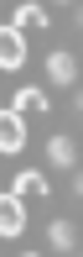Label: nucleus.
<instances>
[{"mask_svg":"<svg viewBox=\"0 0 83 257\" xmlns=\"http://www.w3.org/2000/svg\"><path fill=\"white\" fill-rule=\"evenodd\" d=\"M21 226H26V200H21V194H5V205H0V231H5V236H21Z\"/></svg>","mask_w":83,"mask_h":257,"instance_id":"39448f33","label":"nucleus"},{"mask_svg":"<svg viewBox=\"0 0 83 257\" xmlns=\"http://www.w3.org/2000/svg\"><path fill=\"white\" fill-rule=\"evenodd\" d=\"M10 27H21V32H47V6H42V0H26V6H16Z\"/></svg>","mask_w":83,"mask_h":257,"instance_id":"423d86ee","label":"nucleus"},{"mask_svg":"<svg viewBox=\"0 0 83 257\" xmlns=\"http://www.w3.org/2000/svg\"><path fill=\"white\" fill-rule=\"evenodd\" d=\"M10 194H21V200H47V173L42 168H21L16 184H10Z\"/></svg>","mask_w":83,"mask_h":257,"instance_id":"f03ea898","label":"nucleus"},{"mask_svg":"<svg viewBox=\"0 0 83 257\" xmlns=\"http://www.w3.org/2000/svg\"><path fill=\"white\" fill-rule=\"evenodd\" d=\"M47 158H52L57 168H73V163H78V153H73V142H68V137H52V147H47Z\"/></svg>","mask_w":83,"mask_h":257,"instance_id":"6e6552de","label":"nucleus"},{"mask_svg":"<svg viewBox=\"0 0 83 257\" xmlns=\"http://www.w3.org/2000/svg\"><path fill=\"white\" fill-rule=\"evenodd\" d=\"M63 6H68V0H63Z\"/></svg>","mask_w":83,"mask_h":257,"instance_id":"9b49d317","label":"nucleus"},{"mask_svg":"<svg viewBox=\"0 0 83 257\" xmlns=\"http://www.w3.org/2000/svg\"><path fill=\"white\" fill-rule=\"evenodd\" d=\"M21 257H42V252H21Z\"/></svg>","mask_w":83,"mask_h":257,"instance_id":"9d476101","label":"nucleus"},{"mask_svg":"<svg viewBox=\"0 0 83 257\" xmlns=\"http://www.w3.org/2000/svg\"><path fill=\"white\" fill-rule=\"evenodd\" d=\"M21 63H26V32L5 27V37H0V68H21Z\"/></svg>","mask_w":83,"mask_h":257,"instance_id":"f257e3e1","label":"nucleus"},{"mask_svg":"<svg viewBox=\"0 0 83 257\" xmlns=\"http://www.w3.org/2000/svg\"><path fill=\"white\" fill-rule=\"evenodd\" d=\"M0 147H5V153H21V147H26V115L5 110V121H0Z\"/></svg>","mask_w":83,"mask_h":257,"instance_id":"7ed1b4c3","label":"nucleus"},{"mask_svg":"<svg viewBox=\"0 0 83 257\" xmlns=\"http://www.w3.org/2000/svg\"><path fill=\"white\" fill-rule=\"evenodd\" d=\"M47 79H52V84H73V79H78L73 53H52V58H47Z\"/></svg>","mask_w":83,"mask_h":257,"instance_id":"0eeeda50","label":"nucleus"},{"mask_svg":"<svg viewBox=\"0 0 83 257\" xmlns=\"http://www.w3.org/2000/svg\"><path fill=\"white\" fill-rule=\"evenodd\" d=\"M10 110H16V115H47V89H42V84H26V89H16Z\"/></svg>","mask_w":83,"mask_h":257,"instance_id":"20e7f679","label":"nucleus"},{"mask_svg":"<svg viewBox=\"0 0 83 257\" xmlns=\"http://www.w3.org/2000/svg\"><path fill=\"white\" fill-rule=\"evenodd\" d=\"M52 247L57 252H73V226H68V220H52Z\"/></svg>","mask_w":83,"mask_h":257,"instance_id":"1a4fd4ad","label":"nucleus"}]
</instances>
